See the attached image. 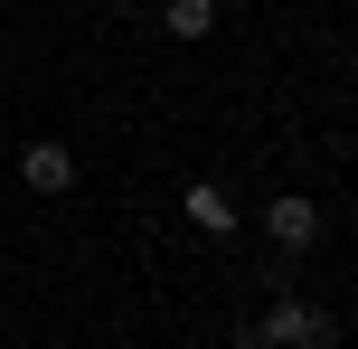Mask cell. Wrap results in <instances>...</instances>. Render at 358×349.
<instances>
[{"mask_svg":"<svg viewBox=\"0 0 358 349\" xmlns=\"http://www.w3.org/2000/svg\"><path fill=\"white\" fill-rule=\"evenodd\" d=\"M161 19H170V38H208L217 29V0H170Z\"/></svg>","mask_w":358,"mask_h":349,"instance_id":"obj_5","label":"cell"},{"mask_svg":"<svg viewBox=\"0 0 358 349\" xmlns=\"http://www.w3.org/2000/svg\"><path fill=\"white\" fill-rule=\"evenodd\" d=\"M189 227H208V236H227V227H236V199L198 180V189H189Z\"/></svg>","mask_w":358,"mask_h":349,"instance_id":"obj_4","label":"cell"},{"mask_svg":"<svg viewBox=\"0 0 358 349\" xmlns=\"http://www.w3.org/2000/svg\"><path fill=\"white\" fill-rule=\"evenodd\" d=\"M85 10H123V0H85Z\"/></svg>","mask_w":358,"mask_h":349,"instance_id":"obj_6","label":"cell"},{"mask_svg":"<svg viewBox=\"0 0 358 349\" xmlns=\"http://www.w3.org/2000/svg\"><path fill=\"white\" fill-rule=\"evenodd\" d=\"M264 227H273V245H321V208L311 199H273Z\"/></svg>","mask_w":358,"mask_h":349,"instance_id":"obj_3","label":"cell"},{"mask_svg":"<svg viewBox=\"0 0 358 349\" xmlns=\"http://www.w3.org/2000/svg\"><path fill=\"white\" fill-rule=\"evenodd\" d=\"M19 180H29L38 199H57V189H76V151L66 142H29L19 151Z\"/></svg>","mask_w":358,"mask_h":349,"instance_id":"obj_2","label":"cell"},{"mask_svg":"<svg viewBox=\"0 0 358 349\" xmlns=\"http://www.w3.org/2000/svg\"><path fill=\"white\" fill-rule=\"evenodd\" d=\"M255 340H273V349H321V340H330V321L311 312V302H273V312L255 321Z\"/></svg>","mask_w":358,"mask_h":349,"instance_id":"obj_1","label":"cell"}]
</instances>
